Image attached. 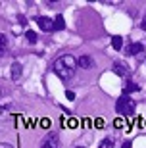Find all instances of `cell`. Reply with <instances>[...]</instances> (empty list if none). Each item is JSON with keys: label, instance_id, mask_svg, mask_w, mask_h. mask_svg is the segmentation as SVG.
I'll return each mask as SVG.
<instances>
[{"label": "cell", "instance_id": "cell-3", "mask_svg": "<svg viewBox=\"0 0 146 148\" xmlns=\"http://www.w3.org/2000/svg\"><path fill=\"white\" fill-rule=\"evenodd\" d=\"M40 148H62V140H60V135L56 131L48 133L46 137L42 138V144Z\"/></svg>", "mask_w": 146, "mask_h": 148}, {"label": "cell", "instance_id": "cell-14", "mask_svg": "<svg viewBox=\"0 0 146 148\" xmlns=\"http://www.w3.org/2000/svg\"><path fill=\"white\" fill-rule=\"evenodd\" d=\"M100 148H114V138H104L100 143Z\"/></svg>", "mask_w": 146, "mask_h": 148}, {"label": "cell", "instance_id": "cell-1", "mask_svg": "<svg viewBox=\"0 0 146 148\" xmlns=\"http://www.w3.org/2000/svg\"><path fill=\"white\" fill-rule=\"evenodd\" d=\"M52 67H54V73L62 81H71L75 77V71H77V60L71 54H64L54 62Z\"/></svg>", "mask_w": 146, "mask_h": 148}, {"label": "cell", "instance_id": "cell-10", "mask_svg": "<svg viewBox=\"0 0 146 148\" xmlns=\"http://www.w3.org/2000/svg\"><path fill=\"white\" fill-rule=\"evenodd\" d=\"M136 90H138V85H136V83H127V85H125L123 94H125V96H129L131 92H136Z\"/></svg>", "mask_w": 146, "mask_h": 148}, {"label": "cell", "instance_id": "cell-20", "mask_svg": "<svg viewBox=\"0 0 146 148\" xmlns=\"http://www.w3.org/2000/svg\"><path fill=\"white\" fill-rule=\"evenodd\" d=\"M77 148H83V146H77Z\"/></svg>", "mask_w": 146, "mask_h": 148}, {"label": "cell", "instance_id": "cell-12", "mask_svg": "<svg viewBox=\"0 0 146 148\" xmlns=\"http://www.w3.org/2000/svg\"><path fill=\"white\" fill-rule=\"evenodd\" d=\"M123 46V38L121 37H112V48L114 50H121Z\"/></svg>", "mask_w": 146, "mask_h": 148}, {"label": "cell", "instance_id": "cell-15", "mask_svg": "<svg viewBox=\"0 0 146 148\" xmlns=\"http://www.w3.org/2000/svg\"><path fill=\"white\" fill-rule=\"evenodd\" d=\"M65 98L67 100H75V92H73V90H67V92H65Z\"/></svg>", "mask_w": 146, "mask_h": 148}, {"label": "cell", "instance_id": "cell-5", "mask_svg": "<svg viewBox=\"0 0 146 148\" xmlns=\"http://www.w3.org/2000/svg\"><path fill=\"white\" fill-rule=\"evenodd\" d=\"M142 52H144V44L141 42H133L125 48V54H129V56H141Z\"/></svg>", "mask_w": 146, "mask_h": 148}, {"label": "cell", "instance_id": "cell-2", "mask_svg": "<svg viewBox=\"0 0 146 148\" xmlns=\"http://www.w3.org/2000/svg\"><path fill=\"white\" fill-rule=\"evenodd\" d=\"M135 108H136V102H135L133 98H129V96H125V94L117 100V104H115V110H117V114H123V115L135 114Z\"/></svg>", "mask_w": 146, "mask_h": 148}, {"label": "cell", "instance_id": "cell-18", "mask_svg": "<svg viewBox=\"0 0 146 148\" xmlns=\"http://www.w3.org/2000/svg\"><path fill=\"white\" fill-rule=\"evenodd\" d=\"M0 98H2V87H0Z\"/></svg>", "mask_w": 146, "mask_h": 148}, {"label": "cell", "instance_id": "cell-19", "mask_svg": "<svg viewBox=\"0 0 146 148\" xmlns=\"http://www.w3.org/2000/svg\"><path fill=\"white\" fill-rule=\"evenodd\" d=\"M144 29H146V23H144Z\"/></svg>", "mask_w": 146, "mask_h": 148}, {"label": "cell", "instance_id": "cell-4", "mask_svg": "<svg viewBox=\"0 0 146 148\" xmlns=\"http://www.w3.org/2000/svg\"><path fill=\"white\" fill-rule=\"evenodd\" d=\"M35 21L38 23V27L46 31V33H52L54 31V19H50V17H44V16H38Z\"/></svg>", "mask_w": 146, "mask_h": 148}, {"label": "cell", "instance_id": "cell-16", "mask_svg": "<svg viewBox=\"0 0 146 148\" xmlns=\"http://www.w3.org/2000/svg\"><path fill=\"white\" fill-rule=\"evenodd\" d=\"M0 148H14L10 143H0Z\"/></svg>", "mask_w": 146, "mask_h": 148}, {"label": "cell", "instance_id": "cell-8", "mask_svg": "<svg viewBox=\"0 0 146 148\" xmlns=\"http://www.w3.org/2000/svg\"><path fill=\"white\" fill-rule=\"evenodd\" d=\"M114 71L121 77H129V67L125 66V64H121V62H115L114 64Z\"/></svg>", "mask_w": 146, "mask_h": 148}, {"label": "cell", "instance_id": "cell-9", "mask_svg": "<svg viewBox=\"0 0 146 148\" xmlns=\"http://www.w3.org/2000/svg\"><path fill=\"white\" fill-rule=\"evenodd\" d=\"M6 50H8V37L0 33V58L6 54Z\"/></svg>", "mask_w": 146, "mask_h": 148}, {"label": "cell", "instance_id": "cell-11", "mask_svg": "<svg viewBox=\"0 0 146 148\" xmlns=\"http://www.w3.org/2000/svg\"><path fill=\"white\" fill-rule=\"evenodd\" d=\"M62 29H65V21L62 16H58L54 19V31H62Z\"/></svg>", "mask_w": 146, "mask_h": 148}, {"label": "cell", "instance_id": "cell-17", "mask_svg": "<svg viewBox=\"0 0 146 148\" xmlns=\"http://www.w3.org/2000/svg\"><path fill=\"white\" fill-rule=\"evenodd\" d=\"M121 148H131V140H125V143H123V146H121Z\"/></svg>", "mask_w": 146, "mask_h": 148}, {"label": "cell", "instance_id": "cell-13", "mask_svg": "<svg viewBox=\"0 0 146 148\" xmlns=\"http://www.w3.org/2000/svg\"><path fill=\"white\" fill-rule=\"evenodd\" d=\"M25 38H27V42L35 44L37 42V33H35V31H27V33H25Z\"/></svg>", "mask_w": 146, "mask_h": 148}, {"label": "cell", "instance_id": "cell-6", "mask_svg": "<svg viewBox=\"0 0 146 148\" xmlns=\"http://www.w3.org/2000/svg\"><path fill=\"white\" fill-rule=\"evenodd\" d=\"M77 66L83 67V69H90L94 66V60H92L90 56H79V60H77Z\"/></svg>", "mask_w": 146, "mask_h": 148}, {"label": "cell", "instance_id": "cell-7", "mask_svg": "<svg viewBox=\"0 0 146 148\" xmlns=\"http://www.w3.org/2000/svg\"><path fill=\"white\" fill-rule=\"evenodd\" d=\"M21 73H23V69H21V64H17V62H14V64H12V69H10V77L14 79V81H17V79L21 77Z\"/></svg>", "mask_w": 146, "mask_h": 148}]
</instances>
